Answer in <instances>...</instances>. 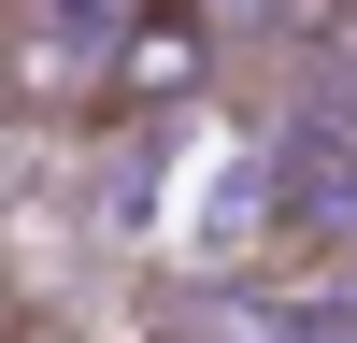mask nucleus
I'll return each mask as SVG.
<instances>
[{
  "instance_id": "obj_2",
  "label": "nucleus",
  "mask_w": 357,
  "mask_h": 343,
  "mask_svg": "<svg viewBox=\"0 0 357 343\" xmlns=\"http://www.w3.org/2000/svg\"><path fill=\"white\" fill-rule=\"evenodd\" d=\"M200 72H215V29H200L186 0H143L129 43H114V72H100V100H114V114H158V100H186Z\"/></svg>"
},
{
  "instance_id": "obj_1",
  "label": "nucleus",
  "mask_w": 357,
  "mask_h": 343,
  "mask_svg": "<svg viewBox=\"0 0 357 343\" xmlns=\"http://www.w3.org/2000/svg\"><path fill=\"white\" fill-rule=\"evenodd\" d=\"M129 15H143V0H0V86H15V100H43V114L100 100Z\"/></svg>"
},
{
  "instance_id": "obj_3",
  "label": "nucleus",
  "mask_w": 357,
  "mask_h": 343,
  "mask_svg": "<svg viewBox=\"0 0 357 343\" xmlns=\"http://www.w3.org/2000/svg\"><path fill=\"white\" fill-rule=\"evenodd\" d=\"M343 158H357V86H343Z\"/></svg>"
}]
</instances>
